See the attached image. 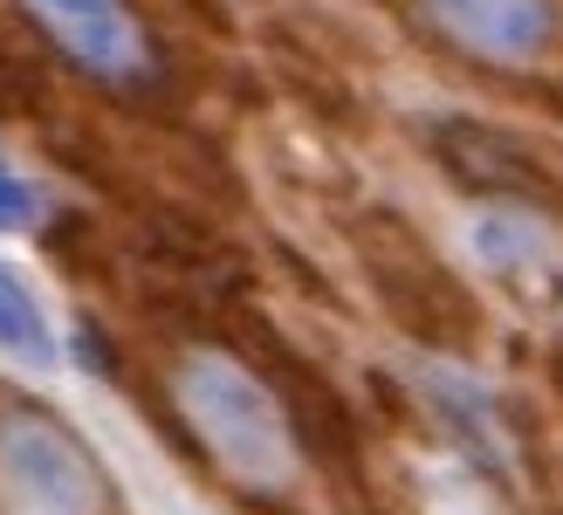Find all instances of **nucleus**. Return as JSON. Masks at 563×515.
<instances>
[{
  "label": "nucleus",
  "mask_w": 563,
  "mask_h": 515,
  "mask_svg": "<svg viewBox=\"0 0 563 515\" xmlns=\"http://www.w3.org/2000/svg\"><path fill=\"white\" fill-rule=\"evenodd\" d=\"M186 434L207 447V461L247 495H282L302 474L296 453V426L282 413V398L247 371L234 351H192L173 371Z\"/></svg>",
  "instance_id": "1"
},
{
  "label": "nucleus",
  "mask_w": 563,
  "mask_h": 515,
  "mask_svg": "<svg viewBox=\"0 0 563 515\" xmlns=\"http://www.w3.org/2000/svg\"><path fill=\"white\" fill-rule=\"evenodd\" d=\"M351 241L364 254V275L378 282V296L391 303V317H399L412 337H427V343H467L474 337V303L454 275L440 269V254L412 234L406 220H391V213H364L351 227Z\"/></svg>",
  "instance_id": "2"
},
{
  "label": "nucleus",
  "mask_w": 563,
  "mask_h": 515,
  "mask_svg": "<svg viewBox=\"0 0 563 515\" xmlns=\"http://www.w3.org/2000/svg\"><path fill=\"white\" fill-rule=\"evenodd\" d=\"M0 461L8 481L42 515H103V474L48 413H8L0 419Z\"/></svg>",
  "instance_id": "3"
},
{
  "label": "nucleus",
  "mask_w": 563,
  "mask_h": 515,
  "mask_svg": "<svg viewBox=\"0 0 563 515\" xmlns=\"http://www.w3.org/2000/svg\"><path fill=\"white\" fill-rule=\"evenodd\" d=\"M21 8L35 14L42 35L63 48L82 76H97V83L131 90V83H145L158 69L145 21H137L124 0H21Z\"/></svg>",
  "instance_id": "4"
},
{
  "label": "nucleus",
  "mask_w": 563,
  "mask_h": 515,
  "mask_svg": "<svg viewBox=\"0 0 563 515\" xmlns=\"http://www.w3.org/2000/svg\"><path fill=\"white\" fill-rule=\"evenodd\" d=\"M440 158L461 172L474 193L516 199V207H563V158H550L543 145H522V138H501L488 124H440Z\"/></svg>",
  "instance_id": "5"
},
{
  "label": "nucleus",
  "mask_w": 563,
  "mask_h": 515,
  "mask_svg": "<svg viewBox=\"0 0 563 515\" xmlns=\"http://www.w3.org/2000/svg\"><path fill=\"white\" fill-rule=\"evenodd\" d=\"M419 14L495 69H529L556 42V0H419Z\"/></svg>",
  "instance_id": "6"
},
{
  "label": "nucleus",
  "mask_w": 563,
  "mask_h": 515,
  "mask_svg": "<svg viewBox=\"0 0 563 515\" xmlns=\"http://www.w3.org/2000/svg\"><path fill=\"white\" fill-rule=\"evenodd\" d=\"M0 351H14L21 364H48V358H55V337H48V324H42L35 296H27L8 269H0Z\"/></svg>",
  "instance_id": "7"
},
{
  "label": "nucleus",
  "mask_w": 563,
  "mask_h": 515,
  "mask_svg": "<svg viewBox=\"0 0 563 515\" xmlns=\"http://www.w3.org/2000/svg\"><path fill=\"white\" fill-rule=\"evenodd\" d=\"M8 227H35V186H21L14 172H0V234Z\"/></svg>",
  "instance_id": "8"
}]
</instances>
